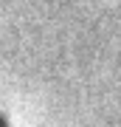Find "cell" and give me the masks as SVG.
Listing matches in <instances>:
<instances>
[{"label": "cell", "mask_w": 121, "mask_h": 127, "mask_svg": "<svg viewBox=\"0 0 121 127\" xmlns=\"http://www.w3.org/2000/svg\"><path fill=\"white\" fill-rule=\"evenodd\" d=\"M0 127H9V124H6V119H3V116H0Z\"/></svg>", "instance_id": "6da1fadb"}]
</instances>
